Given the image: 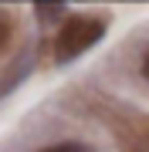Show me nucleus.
Masks as SVG:
<instances>
[{
	"label": "nucleus",
	"mask_w": 149,
	"mask_h": 152,
	"mask_svg": "<svg viewBox=\"0 0 149 152\" xmlns=\"http://www.w3.org/2000/svg\"><path fill=\"white\" fill-rule=\"evenodd\" d=\"M142 71H146V78H149V54H146V61H142Z\"/></svg>",
	"instance_id": "5"
},
{
	"label": "nucleus",
	"mask_w": 149,
	"mask_h": 152,
	"mask_svg": "<svg viewBox=\"0 0 149 152\" xmlns=\"http://www.w3.org/2000/svg\"><path fill=\"white\" fill-rule=\"evenodd\" d=\"M7 37H10V24H7V17L0 14V51H4V44H7Z\"/></svg>",
	"instance_id": "4"
},
{
	"label": "nucleus",
	"mask_w": 149,
	"mask_h": 152,
	"mask_svg": "<svg viewBox=\"0 0 149 152\" xmlns=\"http://www.w3.org/2000/svg\"><path fill=\"white\" fill-rule=\"evenodd\" d=\"M34 10L41 14V20H54V17L65 10V4H34Z\"/></svg>",
	"instance_id": "2"
},
{
	"label": "nucleus",
	"mask_w": 149,
	"mask_h": 152,
	"mask_svg": "<svg viewBox=\"0 0 149 152\" xmlns=\"http://www.w3.org/2000/svg\"><path fill=\"white\" fill-rule=\"evenodd\" d=\"M41 152H92L88 145H81V142H61V145H48Z\"/></svg>",
	"instance_id": "3"
},
{
	"label": "nucleus",
	"mask_w": 149,
	"mask_h": 152,
	"mask_svg": "<svg viewBox=\"0 0 149 152\" xmlns=\"http://www.w3.org/2000/svg\"><path fill=\"white\" fill-rule=\"evenodd\" d=\"M102 34H105V24L98 17H68V20L61 24L58 37H54V58L61 64H65V61H75L78 54H85L92 44H98Z\"/></svg>",
	"instance_id": "1"
}]
</instances>
